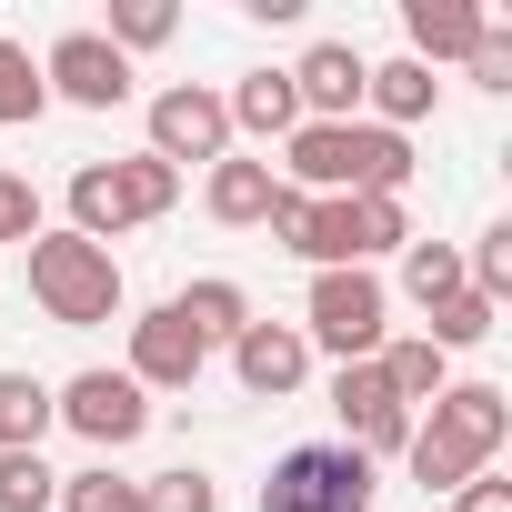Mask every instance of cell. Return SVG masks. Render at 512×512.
<instances>
[{"label":"cell","mask_w":512,"mask_h":512,"mask_svg":"<svg viewBox=\"0 0 512 512\" xmlns=\"http://www.w3.org/2000/svg\"><path fill=\"white\" fill-rule=\"evenodd\" d=\"M462 71H472V81H482V91H512V41H502V21H492V31H482V51H472V61H462Z\"/></svg>","instance_id":"cell-30"},{"label":"cell","mask_w":512,"mask_h":512,"mask_svg":"<svg viewBox=\"0 0 512 512\" xmlns=\"http://www.w3.org/2000/svg\"><path fill=\"white\" fill-rule=\"evenodd\" d=\"M61 512H151V502H141V482H121L111 462H91V472H61Z\"/></svg>","instance_id":"cell-25"},{"label":"cell","mask_w":512,"mask_h":512,"mask_svg":"<svg viewBox=\"0 0 512 512\" xmlns=\"http://www.w3.org/2000/svg\"><path fill=\"white\" fill-rule=\"evenodd\" d=\"M61 502V472L41 452H0V512H51Z\"/></svg>","instance_id":"cell-26"},{"label":"cell","mask_w":512,"mask_h":512,"mask_svg":"<svg viewBox=\"0 0 512 512\" xmlns=\"http://www.w3.org/2000/svg\"><path fill=\"white\" fill-rule=\"evenodd\" d=\"M402 241H412L402 201H352V191H342V262H352V272L372 262V251H402Z\"/></svg>","instance_id":"cell-19"},{"label":"cell","mask_w":512,"mask_h":512,"mask_svg":"<svg viewBox=\"0 0 512 512\" xmlns=\"http://www.w3.org/2000/svg\"><path fill=\"white\" fill-rule=\"evenodd\" d=\"M51 422H71L91 452H131V442L151 432V392H141L131 372H71V382L51 392Z\"/></svg>","instance_id":"cell-6"},{"label":"cell","mask_w":512,"mask_h":512,"mask_svg":"<svg viewBox=\"0 0 512 512\" xmlns=\"http://www.w3.org/2000/svg\"><path fill=\"white\" fill-rule=\"evenodd\" d=\"M402 292L432 312V302H452V292H472L462 282V251L452 241H402Z\"/></svg>","instance_id":"cell-22"},{"label":"cell","mask_w":512,"mask_h":512,"mask_svg":"<svg viewBox=\"0 0 512 512\" xmlns=\"http://www.w3.org/2000/svg\"><path fill=\"white\" fill-rule=\"evenodd\" d=\"M382 322H392V292H382L372 272H312L302 342H322L332 362H372V352H382Z\"/></svg>","instance_id":"cell-5"},{"label":"cell","mask_w":512,"mask_h":512,"mask_svg":"<svg viewBox=\"0 0 512 512\" xmlns=\"http://www.w3.org/2000/svg\"><path fill=\"white\" fill-rule=\"evenodd\" d=\"M221 111H231V131H251V141H292V131H302L292 71H241V81L221 91Z\"/></svg>","instance_id":"cell-15"},{"label":"cell","mask_w":512,"mask_h":512,"mask_svg":"<svg viewBox=\"0 0 512 512\" xmlns=\"http://www.w3.org/2000/svg\"><path fill=\"white\" fill-rule=\"evenodd\" d=\"M272 161H251V151H221L211 161V181H201V201H211V221L221 231H262V211H272Z\"/></svg>","instance_id":"cell-14"},{"label":"cell","mask_w":512,"mask_h":512,"mask_svg":"<svg viewBox=\"0 0 512 512\" xmlns=\"http://www.w3.org/2000/svg\"><path fill=\"white\" fill-rule=\"evenodd\" d=\"M462 282H472V292H482V302L502 312V292H512V221H492V231H482V241L462 251Z\"/></svg>","instance_id":"cell-27"},{"label":"cell","mask_w":512,"mask_h":512,"mask_svg":"<svg viewBox=\"0 0 512 512\" xmlns=\"http://www.w3.org/2000/svg\"><path fill=\"white\" fill-rule=\"evenodd\" d=\"M362 81H372V61H362L352 41H312V51L292 61V101H302V121H352V111H362Z\"/></svg>","instance_id":"cell-12"},{"label":"cell","mask_w":512,"mask_h":512,"mask_svg":"<svg viewBox=\"0 0 512 512\" xmlns=\"http://www.w3.org/2000/svg\"><path fill=\"white\" fill-rule=\"evenodd\" d=\"M41 111H51V81H41L31 41H0V131H21V121H41Z\"/></svg>","instance_id":"cell-21"},{"label":"cell","mask_w":512,"mask_h":512,"mask_svg":"<svg viewBox=\"0 0 512 512\" xmlns=\"http://www.w3.org/2000/svg\"><path fill=\"white\" fill-rule=\"evenodd\" d=\"M422 322H432V332H422V342H432V352H442V362H452V352H472V342H492V332H502V322H492V302H482V292H452V302H432V312H422Z\"/></svg>","instance_id":"cell-23"},{"label":"cell","mask_w":512,"mask_h":512,"mask_svg":"<svg viewBox=\"0 0 512 512\" xmlns=\"http://www.w3.org/2000/svg\"><path fill=\"white\" fill-rule=\"evenodd\" d=\"M372 462L352 442H292L262 482V512H372Z\"/></svg>","instance_id":"cell-4"},{"label":"cell","mask_w":512,"mask_h":512,"mask_svg":"<svg viewBox=\"0 0 512 512\" xmlns=\"http://www.w3.org/2000/svg\"><path fill=\"white\" fill-rule=\"evenodd\" d=\"M362 101L382 111V131H412V121H422V111L442 101V81H432L422 61H382V71L362 81Z\"/></svg>","instance_id":"cell-16"},{"label":"cell","mask_w":512,"mask_h":512,"mask_svg":"<svg viewBox=\"0 0 512 512\" xmlns=\"http://www.w3.org/2000/svg\"><path fill=\"white\" fill-rule=\"evenodd\" d=\"M171 312H181V322H191L201 342H241V322H251V292L211 272V282H191V292H171Z\"/></svg>","instance_id":"cell-17"},{"label":"cell","mask_w":512,"mask_h":512,"mask_svg":"<svg viewBox=\"0 0 512 512\" xmlns=\"http://www.w3.org/2000/svg\"><path fill=\"white\" fill-rule=\"evenodd\" d=\"M141 502H151V512H221L211 472H191V462H181V472H151V482H141Z\"/></svg>","instance_id":"cell-28"},{"label":"cell","mask_w":512,"mask_h":512,"mask_svg":"<svg viewBox=\"0 0 512 512\" xmlns=\"http://www.w3.org/2000/svg\"><path fill=\"white\" fill-rule=\"evenodd\" d=\"M332 412H342V442H352L362 462H382V452L412 442V412L392 402L382 362H342V372H332Z\"/></svg>","instance_id":"cell-8"},{"label":"cell","mask_w":512,"mask_h":512,"mask_svg":"<svg viewBox=\"0 0 512 512\" xmlns=\"http://www.w3.org/2000/svg\"><path fill=\"white\" fill-rule=\"evenodd\" d=\"M171 31H181V11H171V0H111V31H101V41L131 61V51H161Z\"/></svg>","instance_id":"cell-24"},{"label":"cell","mask_w":512,"mask_h":512,"mask_svg":"<svg viewBox=\"0 0 512 512\" xmlns=\"http://www.w3.org/2000/svg\"><path fill=\"white\" fill-rule=\"evenodd\" d=\"M231 372H241V392H251V402H282V392H302V372H312V342H302V322H241V342H231Z\"/></svg>","instance_id":"cell-11"},{"label":"cell","mask_w":512,"mask_h":512,"mask_svg":"<svg viewBox=\"0 0 512 512\" xmlns=\"http://www.w3.org/2000/svg\"><path fill=\"white\" fill-rule=\"evenodd\" d=\"M372 362H382V382H392V402H402V412H412V402H432V392L452 382V362H442L422 332H412V342H382Z\"/></svg>","instance_id":"cell-20"},{"label":"cell","mask_w":512,"mask_h":512,"mask_svg":"<svg viewBox=\"0 0 512 512\" xmlns=\"http://www.w3.org/2000/svg\"><path fill=\"white\" fill-rule=\"evenodd\" d=\"M31 302L61 322V332H101L121 312V262L81 231H41L31 241Z\"/></svg>","instance_id":"cell-3"},{"label":"cell","mask_w":512,"mask_h":512,"mask_svg":"<svg viewBox=\"0 0 512 512\" xmlns=\"http://www.w3.org/2000/svg\"><path fill=\"white\" fill-rule=\"evenodd\" d=\"M181 201V171L171 161H151V151H131V161H81L71 171V231L81 241H121V231H141V221H161Z\"/></svg>","instance_id":"cell-2"},{"label":"cell","mask_w":512,"mask_h":512,"mask_svg":"<svg viewBox=\"0 0 512 512\" xmlns=\"http://www.w3.org/2000/svg\"><path fill=\"white\" fill-rule=\"evenodd\" d=\"M231 151V111H221V91H201V81H171V91H151V161H221Z\"/></svg>","instance_id":"cell-7"},{"label":"cell","mask_w":512,"mask_h":512,"mask_svg":"<svg viewBox=\"0 0 512 512\" xmlns=\"http://www.w3.org/2000/svg\"><path fill=\"white\" fill-rule=\"evenodd\" d=\"M512 442V392L502 382H442L432 392V422H412L402 462L422 492H462L472 472H492V452Z\"/></svg>","instance_id":"cell-1"},{"label":"cell","mask_w":512,"mask_h":512,"mask_svg":"<svg viewBox=\"0 0 512 512\" xmlns=\"http://www.w3.org/2000/svg\"><path fill=\"white\" fill-rule=\"evenodd\" d=\"M402 31H412V51H402V61L442 71V61H472V51H482L492 11H472V0H402Z\"/></svg>","instance_id":"cell-13"},{"label":"cell","mask_w":512,"mask_h":512,"mask_svg":"<svg viewBox=\"0 0 512 512\" xmlns=\"http://www.w3.org/2000/svg\"><path fill=\"white\" fill-rule=\"evenodd\" d=\"M41 81H51L61 101H81V111H121V101H131V61H121L101 31H61V41L41 51Z\"/></svg>","instance_id":"cell-9"},{"label":"cell","mask_w":512,"mask_h":512,"mask_svg":"<svg viewBox=\"0 0 512 512\" xmlns=\"http://www.w3.org/2000/svg\"><path fill=\"white\" fill-rule=\"evenodd\" d=\"M452 512H512V482H502V472H472V482L452 492Z\"/></svg>","instance_id":"cell-31"},{"label":"cell","mask_w":512,"mask_h":512,"mask_svg":"<svg viewBox=\"0 0 512 512\" xmlns=\"http://www.w3.org/2000/svg\"><path fill=\"white\" fill-rule=\"evenodd\" d=\"M201 362H211V342H201L171 302L131 322V382H141V392H191V382H201Z\"/></svg>","instance_id":"cell-10"},{"label":"cell","mask_w":512,"mask_h":512,"mask_svg":"<svg viewBox=\"0 0 512 512\" xmlns=\"http://www.w3.org/2000/svg\"><path fill=\"white\" fill-rule=\"evenodd\" d=\"M0 241H21V251L41 241V191H31L21 171H0Z\"/></svg>","instance_id":"cell-29"},{"label":"cell","mask_w":512,"mask_h":512,"mask_svg":"<svg viewBox=\"0 0 512 512\" xmlns=\"http://www.w3.org/2000/svg\"><path fill=\"white\" fill-rule=\"evenodd\" d=\"M41 432H51V382L0 372V452H41Z\"/></svg>","instance_id":"cell-18"}]
</instances>
